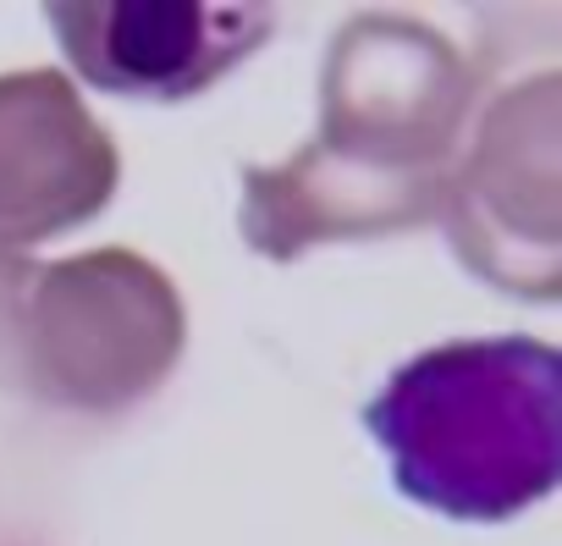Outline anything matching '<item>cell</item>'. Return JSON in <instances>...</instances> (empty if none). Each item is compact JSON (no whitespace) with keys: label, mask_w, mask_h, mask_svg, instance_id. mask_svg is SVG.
<instances>
[{"label":"cell","mask_w":562,"mask_h":546,"mask_svg":"<svg viewBox=\"0 0 562 546\" xmlns=\"http://www.w3.org/2000/svg\"><path fill=\"white\" fill-rule=\"evenodd\" d=\"M56 40L78 78L127 100L204 94L270 34L259 7H56Z\"/></svg>","instance_id":"2"},{"label":"cell","mask_w":562,"mask_h":546,"mask_svg":"<svg viewBox=\"0 0 562 546\" xmlns=\"http://www.w3.org/2000/svg\"><path fill=\"white\" fill-rule=\"evenodd\" d=\"M562 365L540 337H463L414 354L364 403L392 486L458 524H507L557 491Z\"/></svg>","instance_id":"1"}]
</instances>
